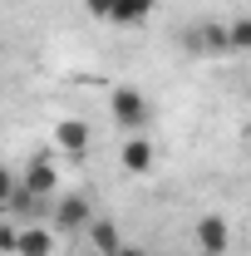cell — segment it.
Masks as SVG:
<instances>
[{
    "label": "cell",
    "instance_id": "cell-1",
    "mask_svg": "<svg viewBox=\"0 0 251 256\" xmlns=\"http://www.w3.org/2000/svg\"><path fill=\"white\" fill-rule=\"evenodd\" d=\"M108 114H114V124L128 128V133L148 128V98H143V89H133V84H118V89L108 94Z\"/></svg>",
    "mask_w": 251,
    "mask_h": 256
},
{
    "label": "cell",
    "instance_id": "cell-2",
    "mask_svg": "<svg viewBox=\"0 0 251 256\" xmlns=\"http://www.w3.org/2000/svg\"><path fill=\"white\" fill-rule=\"evenodd\" d=\"M20 188L34 192V197H44V202H54V192H60V168L50 153H40V158L25 162V178H20Z\"/></svg>",
    "mask_w": 251,
    "mask_h": 256
},
{
    "label": "cell",
    "instance_id": "cell-3",
    "mask_svg": "<svg viewBox=\"0 0 251 256\" xmlns=\"http://www.w3.org/2000/svg\"><path fill=\"white\" fill-rule=\"evenodd\" d=\"M192 236H197V256H226V246H232V226H226V217H217V212L197 217Z\"/></svg>",
    "mask_w": 251,
    "mask_h": 256
},
{
    "label": "cell",
    "instance_id": "cell-4",
    "mask_svg": "<svg viewBox=\"0 0 251 256\" xmlns=\"http://www.w3.org/2000/svg\"><path fill=\"white\" fill-rule=\"evenodd\" d=\"M89 217H94L89 197H60V202H54V226H60V232H84Z\"/></svg>",
    "mask_w": 251,
    "mask_h": 256
},
{
    "label": "cell",
    "instance_id": "cell-5",
    "mask_svg": "<svg viewBox=\"0 0 251 256\" xmlns=\"http://www.w3.org/2000/svg\"><path fill=\"white\" fill-rule=\"evenodd\" d=\"M54 143H60L64 153H74V158H79V153L94 143V128L84 124V118H60V124H54Z\"/></svg>",
    "mask_w": 251,
    "mask_h": 256
},
{
    "label": "cell",
    "instance_id": "cell-6",
    "mask_svg": "<svg viewBox=\"0 0 251 256\" xmlns=\"http://www.w3.org/2000/svg\"><path fill=\"white\" fill-rule=\"evenodd\" d=\"M15 256H54L50 226H15Z\"/></svg>",
    "mask_w": 251,
    "mask_h": 256
},
{
    "label": "cell",
    "instance_id": "cell-7",
    "mask_svg": "<svg viewBox=\"0 0 251 256\" xmlns=\"http://www.w3.org/2000/svg\"><path fill=\"white\" fill-rule=\"evenodd\" d=\"M84 232H89V246H94L98 256H114L118 246H124V236H118V226L108 222V217H89V226H84Z\"/></svg>",
    "mask_w": 251,
    "mask_h": 256
},
{
    "label": "cell",
    "instance_id": "cell-8",
    "mask_svg": "<svg viewBox=\"0 0 251 256\" xmlns=\"http://www.w3.org/2000/svg\"><path fill=\"white\" fill-rule=\"evenodd\" d=\"M118 158H124L128 172H138V178H143V172H153V143H148L143 133H133V138L124 143V153H118Z\"/></svg>",
    "mask_w": 251,
    "mask_h": 256
},
{
    "label": "cell",
    "instance_id": "cell-9",
    "mask_svg": "<svg viewBox=\"0 0 251 256\" xmlns=\"http://www.w3.org/2000/svg\"><path fill=\"white\" fill-rule=\"evenodd\" d=\"M188 44H192V54H226V30L207 20L197 34H188Z\"/></svg>",
    "mask_w": 251,
    "mask_h": 256
},
{
    "label": "cell",
    "instance_id": "cell-10",
    "mask_svg": "<svg viewBox=\"0 0 251 256\" xmlns=\"http://www.w3.org/2000/svg\"><path fill=\"white\" fill-rule=\"evenodd\" d=\"M158 0H114V10H108V20L114 25H143L148 15H153Z\"/></svg>",
    "mask_w": 251,
    "mask_h": 256
},
{
    "label": "cell",
    "instance_id": "cell-11",
    "mask_svg": "<svg viewBox=\"0 0 251 256\" xmlns=\"http://www.w3.org/2000/svg\"><path fill=\"white\" fill-rule=\"evenodd\" d=\"M5 212L20 217V222H30V217H40V212H50V202L34 197V192H25V188H15V192H10V202H5Z\"/></svg>",
    "mask_w": 251,
    "mask_h": 256
},
{
    "label": "cell",
    "instance_id": "cell-12",
    "mask_svg": "<svg viewBox=\"0 0 251 256\" xmlns=\"http://www.w3.org/2000/svg\"><path fill=\"white\" fill-rule=\"evenodd\" d=\"M246 50H251V20L242 15L226 25V54H246Z\"/></svg>",
    "mask_w": 251,
    "mask_h": 256
},
{
    "label": "cell",
    "instance_id": "cell-13",
    "mask_svg": "<svg viewBox=\"0 0 251 256\" xmlns=\"http://www.w3.org/2000/svg\"><path fill=\"white\" fill-rule=\"evenodd\" d=\"M20 188V178H15V168H10V162H0V207H5V202H10V192Z\"/></svg>",
    "mask_w": 251,
    "mask_h": 256
},
{
    "label": "cell",
    "instance_id": "cell-14",
    "mask_svg": "<svg viewBox=\"0 0 251 256\" xmlns=\"http://www.w3.org/2000/svg\"><path fill=\"white\" fill-rule=\"evenodd\" d=\"M84 10H89L94 20H108V10H114V0H84Z\"/></svg>",
    "mask_w": 251,
    "mask_h": 256
},
{
    "label": "cell",
    "instance_id": "cell-15",
    "mask_svg": "<svg viewBox=\"0 0 251 256\" xmlns=\"http://www.w3.org/2000/svg\"><path fill=\"white\" fill-rule=\"evenodd\" d=\"M0 252H15V226L0 222Z\"/></svg>",
    "mask_w": 251,
    "mask_h": 256
},
{
    "label": "cell",
    "instance_id": "cell-16",
    "mask_svg": "<svg viewBox=\"0 0 251 256\" xmlns=\"http://www.w3.org/2000/svg\"><path fill=\"white\" fill-rule=\"evenodd\" d=\"M114 256H143V246H128V242H124V246H118Z\"/></svg>",
    "mask_w": 251,
    "mask_h": 256
}]
</instances>
